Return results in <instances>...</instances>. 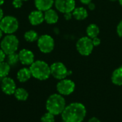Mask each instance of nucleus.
<instances>
[{
    "mask_svg": "<svg viewBox=\"0 0 122 122\" xmlns=\"http://www.w3.org/2000/svg\"><path fill=\"white\" fill-rule=\"evenodd\" d=\"M86 114V109L84 104L74 102L66 106L61 115L64 122H82Z\"/></svg>",
    "mask_w": 122,
    "mask_h": 122,
    "instance_id": "nucleus-1",
    "label": "nucleus"
},
{
    "mask_svg": "<svg viewBox=\"0 0 122 122\" xmlns=\"http://www.w3.org/2000/svg\"><path fill=\"white\" fill-rule=\"evenodd\" d=\"M66 107V102L64 97L61 94H53L50 95L46 102V111L54 116L61 114Z\"/></svg>",
    "mask_w": 122,
    "mask_h": 122,
    "instance_id": "nucleus-2",
    "label": "nucleus"
},
{
    "mask_svg": "<svg viewBox=\"0 0 122 122\" xmlns=\"http://www.w3.org/2000/svg\"><path fill=\"white\" fill-rule=\"evenodd\" d=\"M32 77L39 81L48 79L51 76L50 66L44 61L36 60L29 66Z\"/></svg>",
    "mask_w": 122,
    "mask_h": 122,
    "instance_id": "nucleus-3",
    "label": "nucleus"
},
{
    "mask_svg": "<svg viewBox=\"0 0 122 122\" xmlns=\"http://www.w3.org/2000/svg\"><path fill=\"white\" fill-rule=\"evenodd\" d=\"M19 41L14 34H6L2 38L0 43V48L3 50L6 55L15 53L19 48Z\"/></svg>",
    "mask_w": 122,
    "mask_h": 122,
    "instance_id": "nucleus-4",
    "label": "nucleus"
},
{
    "mask_svg": "<svg viewBox=\"0 0 122 122\" xmlns=\"http://www.w3.org/2000/svg\"><path fill=\"white\" fill-rule=\"evenodd\" d=\"M0 29L4 34H13L19 29V21L17 19L13 16H5L0 21Z\"/></svg>",
    "mask_w": 122,
    "mask_h": 122,
    "instance_id": "nucleus-5",
    "label": "nucleus"
},
{
    "mask_svg": "<svg viewBox=\"0 0 122 122\" xmlns=\"http://www.w3.org/2000/svg\"><path fill=\"white\" fill-rule=\"evenodd\" d=\"M37 46L41 52L44 54L51 53L55 46V42L52 36L48 34L40 36L37 40Z\"/></svg>",
    "mask_w": 122,
    "mask_h": 122,
    "instance_id": "nucleus-6",
    "label": "nucleus"
},
{
    "mask_svg": "<svg viewBox=\"0 0 122 122\" xmlns=\"http://www.w3.org/2000/svg\"><path fill=\"white\" fill-rule=\"evenodd\" d=\"M76 47L78 52L82 56L90 55L94 48L92 39L87 36L80 38L76 42Z\"/></svg>",
    "mask_w": 122,
    "mask_h": 122,
    "instance_id": "nucleus-7",
    "label": "nucleus"
},
{
    "mask_svg": "<svg viewBox=\"0 0 122 122\" xmlns=\"http://www.w3.org/2000/svg\"><path fill=\"white\" fill-rule=\"evenodd\" d=\"M51 69V75L58 79L61 80L64 79H66L67 76L70 74V71H69L66 68V66L62 63V62H54L50 66Z\"/></svg>",
    "mask_w": 122,
    "mask_h": 122,
    "instance_id": "nucleus-8",
    "label": "nucleus"
},
{
    "mask_svg": "<svg viewBox=\"0 0 122 122\" xmlns=\"http://www.w3.org/2000/svg\"><path fill=\"white\" fill-rule=\"evenodd\" d=\"M75 89L74 82L68 79L59 80L56 84V90L58 93L62 96H68L74 92Z\"/></svg>",
    "mask_w": 122,
    "mask_h": 122,
    "instance_id": "nucleus-9",
    "label": "nucleus"
},
{
    "mask_svg": "<svg viewBox=\"0 0 122 122\" xmlns=\"http://www.w3.org/2000/svg\"><path fill=\"white\" fill-rule=\"evenodd\" d=\"M56 10L62 14L72 12L76 8L75 0H54Z\"/></svg>",
    "mask_w": 122,
    "mask_h": 122,
    "instance_id": "nucleus-10",
    "label": "nucleus"
},
{
    "mask_svg": "<svg viewBox=\"0 0 122 122\" xmlns=\"http://www.w3.org/2000/svg\"><path fill=\"white\" fill-rule=\"evenodd\" d=\"M1 89L4 94L14 95L15 90L16 89V84L15 81L9 76L1 79Z\"/></svg>",
    "mask_w": 122,
    "mask_h": 122,
    "instance_id": "nucleus-11",
    "label": "nucleus"
},
{
    "mask_svg": "<svg viewBox=\"0 0 122 122\" xmlns=\"http://www.w3.org/2000/svg\"><path fill=\"white\" fill-rule=\"evenodd\" d=\"M18 55L19 58V62L24 66H30L35 61L34 54L29 49H23L18 53Z\"/></svg>",
    "mask_w": 122,
    "mask_h": 122,
    "instance_id": "nucleus-12",
    "label": "nucleus"
},
{
    "mask_svg": "<svg viewBox=\"0 0 122 122\" xmlns=\"http://www.w3.org/2000/svg\"><path fill=\"white\" fill-rule=\"evenodd\" d=\"M28 19L32 26H38L44 21V14L40 10H34L29 14Z\"/></svg>",
    "mask_w": 122,
    "mask_h": 122,
    "instance_id": "nucleus-13",
    "label": "nucleus"
},
{
    "mask_svg": "<svg viewBox=\"0 0 122 122\" xmlns=\"http://www.w3.org/2000/svg\"><path fill=\"white\" fill-rule=\"evenodd\" d=\"M31 77H32V76L29 68L23 67L17 71L16 79L21 83H25L31 79Z\"/></svg>",
    "mask_w": 122,
    "mask_h": 122,
    "instance_id": "nucleus-14",
    "label": "nucleus"
},
{
    "mask_svg": "<svg viewBox=\"0 0 122 122\" xmlns=\"http://www.w3.org/2000/svg\"><path fill=\"white\" fill-rule=\"evenodd\" d=\"M54 4V0H34V5L36 9L43 12L51 9Z\"/></svg>",
    "mask_w": 122,
    "mask_h": 122,
    "instance_id": "nucleus-15",
    "label": "nucleus"
},
{
    "mask_svg": "<svg viewBox=\"0 0 122 122\" xmlns=\"http://www.w3.org/2000/svg\"><path fill=\"white\" fill-rule=\"evenodd\" d=\"M44 21L49 24H54L59 20L58 13L53 9H50L44 13Z\"/></svg>",
    "mask_w": 122,
    "mask_h": 122,
    "instance_id": "nucleus-16",
    "label": "nucleus"
},
{
    "mask_svg": "<svg viewBox=\"0 0 122 122\" xmlns=\"http://www.w3.org/2000/svg\"><path fill=\"white\" fill-rule=\"evenodd\" d=\"M88 11L87 10L82 6L80 7H76L74 11H72V16L73 17L79 21H81L84 20L85 19H86L88 17Z\"/></svg>",
    "mask_w": 122,
    "mask_h": 122,
    "instance_id": "nucleus-17",
    "label": "nucleus"
},
{
    "mask_svg": "<svg viewBox=\"0 0 122 122\" xmlns=\"http://www.w3.org/2000/svg\"><path fill=\"white\" fill-rule=\"evenodd\" d=\"M112 81L117 86L122 85V66L116 69L112 74Z\"/></svg>",
    "mask_w": 122,
    "mask_h": 122,
    "instance_id": "nucleus-18",
    "label": "nucleus"
},
{
    "mask_svg": "<svg viewBox=\"0 0 122 122\" xmlns=\"http://www.w3.org/2000/svg\"><path fill=\"white\" fill-rule=\"evenodd\" d=\"M14 97L19 102H25L29 98V92L22 87L16 88L14 94Z\"/></svg>",
    "mask_w": 122,
    "mask_h": 122,
    "instance_id": "nucleus-19",
    "label": "nucleus"
},
{
    "mask_svg": "<svg viewBox=\"0 0 122 122\" xmlns=\"http://www.w3.org/2000/svg\"><path fill=\"white\" fill-rule=\"evenodd\" d=\"M86 32V35L88 37H89L90 39H94L99 36L100 33V29H99V27L97 24H91L87 26Z\"/></svg>",
    "mask_w": 122,
    "mask_h": 122,
    "instance_id": "nucleus-20",
    "label": "nucleus"
},
{
    "mask_svg": "<svg viewBox=\"0 0 122 122\" xmlns=\"http://www.w3.org/2000/svg\"><path fill=\"white\" fill-rule=\"evenodd\" d=\"M11 70V66L6 61H2L0 63V79L8 76Z\"/></svg>",
    "mask_w": 122,
    "mask_h": 122,
    "instance_id": "nucleus-21",
    "label": "nucleus"
},
{
    "mask_svg": "<svg viewBox=\"0 0 122 122\" xmlns=\"http://www.w3.org/2000/svg\"><path fill=\"white\" fill-rule=\"evenodd\" d=\"M24 39L28 42H34L38 40L39 35L38 33L34 30H29L24 33Z\"/></svg>",
    "mask_w": 122,
    "mask_h": 122,
    "instance_id": "nucleus-22",
    "label": "nucleus"
},
{
    "mask_svg": "<svg viewBox=\"0 0 122 122\" xmlns=\"http://www.w3.org/2000/svg\"><path fill=\"white\" fill-rule=\"evenodd\" d=\"M6 62H7L11 66H16V65L19 62V55H18V54H16V52L6 55Z\"/></svg>",
    "mask_w": 122,
    "mask_h": 122,
    "instance_id": "nucleus-23",
    "label": "nucleus"
},
{
    "mask_svg": "<svg viewBox=\"0 0 122 122\" xmlns=\"http://www.w3.org/2000/svg\"><path fill=\"white\" fill-rule=\"evenodd\" d=\"M55 122V116L49 112L45 113L41 117V122Z\"/></svg>",
    "mask_w": 122,
    "mask_h": 122,
    "instance_id": "nucleus-24",
    "label": "nucleus"
},
{
    "mask_svg": "<svg viewBox=\"0 0 122 122\" xmlns=\"http://www.w3.org/2000/svg\"><path fill=\"white\" fill-rule=\"evenodd\" d=\"M12 5L16 9H19L23 5V1L22 0H14L12 1Z\"/></svg>",
    "mask_w": 122,
    "mask_h": 122,
    "instance_id": "nucleus-25",
    "label": "nucleus"
},
{
    "mask_svg": "<svg viewBox=\"0 0 122 122\" xmlns=\"http://www.w3.org/2000/svg\"><path fill=\"white\" fill-rule=\"evenodd\" d=\"M117 34L119 35V36L122 38V20L119 21V23L118 24V25L117 26Z\"/></svg>",
    "mask_w": 122,
    "mask_h": 122,
    "instance_id": "nucleus-26",
    "label": "nucleus"
},
{
    "mask_svg": "<svg viewBox=\"0 0 122 122\" xmlns=\"http://www.w3.org/2000/svg\"><path fill=\"white\" fill-rule=\"evenodd\" d=\"M92 43H93V45H94V47L99 46L100 44H101V39L98 36L97 37H95L94 39H92Z\"/></svg>",
    "mask_w": 122,
    "mask_h": 122,
    "instance_id": "nucleus-27",
    "label": "nucleus"
},
{
    "mask_svg": "<svg viewBox=\"0 0 122 122\" xmlns=\"http://www.w3.org/2000/svg\"><path fill=\"white\" fill-rule=\"evenodd\" d=\"M6 54L3 51V50L0 48V63L2 62V61H5V59H6Z\"/></svg>",
    "mask_w": 122,
    "mask_h": 122,
    "instance_id": "nucleus-28",
    "label": "nucleus"
},
{
    "mask_svg": "<svg viewBox=\"0 0 122 122\" xmlns=\"http://www.w3.org/2000/svg\"><path fill=\"white\" fill-rule=\"evenodd\" d=\"M64 19L66 20H70L73 16H72V12H69V13H66V14H64Z\"/></svg>",
    "mask_w": 122,
    "mask_h": 122,
    "instance_id": "nucleus-29",
    "label": "nucleus"
},
{
    "mask_svg": "<svg viewBox=\"0 0 122 122\" xmlns=\"http://www.w3.org/2000/svg\"><path fill=\"white\" fill-rule=\"evenodd\" d=\"M95 4H94V3H92V2H90L89 4H88V8H89V10H91V11H93V10H94L95 9Z\"/></svg>",
    "mask_w": 122,
    "mask_h": 122,
    "instance_id": "nucleus-30",
    "label": "nucleus"
},
{
    "mask_svg": "<svg viewBox=\"0 0 122 122\" xmlns=\"http://www.w3.org/2000/svg\"><path fill=\"white\" fill-rule=\"evenodd\" d=\"M88 122H101V121L97 117H92L91 119H89Z\"/></svg>",
    "mask_w": 122,
    "mask_h": 122,
    "instance_id": "nucleus-31",
    "label": "nucleus"
},
{
    "mask_svg": "<svg viewBox=\"0 0 122 122\" xmlns=\"http://www.w3.org/2000/svg\"><path fill=\"white\" fill-rule=\"evenodd\" d=\"M92 0H80L81 3H82L83 4H86V5H88L90 2H92Z\"/></svg>",
    "mask_w": 122,
    "mask_h": 122,
    "instance_id": "nucleus-32",
    "label": "nucleus"
},
{
    "mask_svg": "<svg viewBox=\"0 0 122 122\" xmlns=\"http://www.w3.org/2000/svg\"><path fill=\"white\" fill-rule=\"evenodd\" d=\"M4 16V11H3L2 9L1 8V6H0V21H1V20L2 19V18H3Z\"/></svg>",
    "mask_w": 122,
    "mask_h": 122,
    "instance_id": "nucleus-33",
    "label": "nucleus"
},
{
    "mask_svg": "<svg viewBox=\"0 0 122 122\" xmlns=\"http://www.w3.org/2000/svg\"><path fill=\"white\" fill-rule=\"evenodd\" d=\"M3 34H4V32L1 30V29H0V39L2 38V36H3Z\"/></svg>",
    "mask_w": 122,
    "mask_h": 122,
    "instance_id": "nucleus-34",
    "label": "nucleus"
},
{
    "mask_svg": "<svg viewBox=\"0 0 122 122\" xmlns=\"http://www.w3.org/2000/svg\"><path fill=\"white\" fill-rule=\"evenodd\" d=\"M4 3V0H0V6L2 5Z\"/></svg>",
    "mask_w": 122,
    "mask_h": 122,
    "instance_id": "nucleus-35",
    "label": "nucleus"
},
{
    "mask_svg": "<svg viewBox=\"0 0 122 122\" xmlns=\"http://www.w3.org/2000/svg\"><path fill=\"white\" fill-rule=\"evenodd\" d=\"M119 4L122 6V0H119Z\"/></svg>",
    "mask_w": 122,
    "mask_h": 122,
    "instance_id": "nucleus-36",
    "label": "nucleus"
},
{
    "mask_svg": "<svg viewBox=\"0 0 122 122\" xmlns=\"http://www.w3.org/2000/svg\"><path fill=\"white\" fill-rule=\"evenodd\" d=\"M111 1H119V0H109Z\"/></svg>",
    "mask_w": 122,
    "mask_h": 122,
    "instance_id": "nucleus-37",
    "label": "nucleus"
},
{
    "mask_svg": "<svg viewBox=\"0 0 122 122\" xmlns=\"http://www.w3.org/2000/svg\"><path fill=\"white\" fill-rule=\"evenodd\" d=\"M23 1H28V0H22Z\"/></svg>",
    "mask_w": 122,
    "mask_h": 122,
    "instance_id": "nucleus-38",
    "label": "nucleus"
},
{
    "mask_svg": "<svg viewBox=\"0 0 122 122\" xmlns=\"http://www.w3.org/2000/svg\"></svg>",
    "mask_w": 122,
    "mask_h": 122,
    "instance_id": "nucleus-39",
    "label": "nucleus"
}]
</instances>
